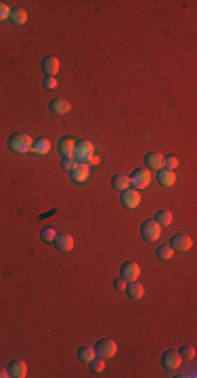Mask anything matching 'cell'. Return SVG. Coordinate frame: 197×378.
<instances>
[{"mask_svg": "<svg viewBox=\"0 0 197 378\" xmlns=\"http://www.w3.org/2000/svg\"><path fill=\"white\" fill-rule=\"evenodd\" d=\"M42 72L46 74V76H53L55 78V74L59 72V59L53 55H48V57H44V61H42Z\"/></svg>", "mask_w": 197, "mask_h": 378, "instance_id": "16", "label": "cell"}, {"mask_svg": "<svg viewBox=\"0 0 197 378\" xmlns=\"http://www.w3.org/2000/svg\"><path fill=\"white\" fill-rule=\"evenodd\" d=\"M57 86H59L57 78H53V76H46V78H44V88H46V91H55Z\"/></svg>", "mask_w": 197, "mask_h": 378, "instance_id": "29", "label": "cell"}, {"mask_svg": "<svg viewBox=\"0 0 197 378\" xmlns=\"http://www.w3.org/2000/svg\"><path fill=\"white\" fill-rule=\"evenodd\" d=\"M164 168L176 170V168H179V160H176L174 156H168V158H164Z\"/></svg>", "mask_w": 197, "mask_h": 378, "instance_id": "28", "label": "cell"}, {"mask_svg": "<svg viewBox=\"0 0 197 378\" xmlns=\"http://www.w3.org/2000/svg\"><path fill=\"white\" fill-rule=\"evenodd\" d=\"M6 370H9V376H13V378H25L28 376V365H25V362H21V359H13Z\"/></svg>", "mask_w": 197, "mask_h": 378, "instance_id": "12", "label": "cell"}, {"mask_svg": "<svg viewBox=\"0 0 197 378\" xmlns=\"http://www.w3.org/2000/svg\"><path fill=\"white\" fill-rule=\"evenodd\" d=\"M126 286H128V282H126L124 277H116V282H113V288H116V290H126Z\"/></svg>", "mask_w": 197, "mask_h": 378, "instance_id": "32", "label": "cell"}, {"mask_svg": "<svg viewBox=\"0 0 197 378\" xmlns=\"http://www.w3.org/2000/svg\"><path fill=\"white\" fill-rule=\"evenodd\" d=\"M162 363L166 370H179L182 363V357L179 355V351H166L162 355Z\"/></svg>", "mask_w": 197, "mask_h": 378, "instance_id": "10", "label": "cell"}, {"mask_svg": "<svg viewBox=\"0 0 197 378\" xmlns=\"http://www.w3.org/2000/svg\"><path fill=\"white\" fill-rule=\"evenodd\" d=\"M11 23H15V25H25V21H28V13H25L23 9H11Z\"/></svg>", "mask_w": 197, "mask_h": 378, "instance_id": "22", "label": "cell"}, {"mask_svg": "<svg viewBox=\"0 0 197 378\" xmlns=\"http://www.w3.org/2000/svg\"><path fill=\"white\" fill-rule=\"evenodd\" d=\"M155 256L160 258V261H170V258L174 256V250L170 248V246H160V248L155 250Z\"/></svg>", "mask_w": 197, "mask_h": 378, "instance_id": "24", "label": "cell"}, {"mask_svg": "<svg viewBox=\"0 0 197 378\" xmlns=\"http://www.w3.org/2000/svg\"><path fill=\"white\" fill-rule=\"evenodd\" d=\"M55 236H57V231L53 229V227H44L42 233H40V237L44 239V242H53Z\"/></svg>", "mask_w": 197, "mask_h": 378, "instance_id": "26", "label": "cell"}, {"mask_svg": "<svg viewBox=\"0 0 197 378\" xmlns=\"http://www.w3.org/2000/svg\"><path fill=\"white\" fill-rule=\"evenodd\" d=\"M74 145H76V141L72 137H63L61 141H59V145H57V149H59V154L63 156V158H72V154H74Z\"/></svg>", "mask_w": 197, "mask_h": 378, "instance_id": "18", "label": "cell"}, {"mask_svg": "<svg viewBox=\"0 0 197 378\" xmlns=\"http://www.w3.org/2000/svg\"><path fill=\"white\" fill-rule=\"evenodd\" d=\"M53 244H55V248L57 250H61V252H69L74 248V237L69 236V233H57L55 239H53Z\"/></svg>", "mask_w": 197, "mask_h": 378, "instance_id": "11", "label": "cell"}, {"mask_svg": "<svg viewBox=\"0 0 197 378\" xmlns=\"http://www.w3.org/2000/svg\"><path fill=\"white\" fill-rule=\"evenodd\" d=\"M145 166H147V170H155V173H157L160 168H164V156L151 151V154L145 156Z\"/></svg>", "mask_w": 197, "mask_h": 378, "instance_id": "14", "label": "cell"}, {"mask_svg": "<svg viewBox=\"0 0 197 378\" xmlns=\"http://www.w3.org/2000/svg\"><path fill=\"white\" fill-rule=\"evenodd\" d=\"M48 110L53 113H57V116H63V113H67L69 110H72V103L65 101V99H53L48 103Z\"/></svg>", "mask_w": 197, "mask_h": 378, "instance_id": "15", "label": "cell"}, {"mask_svg": "<svg viewBox=\"0 0 197 378\" xmlns=\"http://www.w3.org/2000/svg\"><path fill=\"white\" fill-rule=\"evenodd\" d=\"M124 292L128 294L132 300H138V299H141V296L145 294V288H143V284H141V282L135 280V282H128V286H126Z\"/></svg>", "mask_w": 197, "mask_h": 378, "instance_id": "17", "label": "cell"}, {"mask_svg": "<svg viewBox=\"0 0 197 378\" xmlns=\"http://www.w3.org/2000/svg\"><path fill=\"white\" fill-rule=\"evenodd\" d=\"M160 233H162V227L155 219H147L141 225V236L145 242H155V239H160Z\"/></svg>", "mask_w": 197, "mask_h": 378, "instance_id": "3", "label": "cell"}, {"mask_svg": "<svg viewBox=\"0 0 197 378\" xmlns=\"http://www.w3.org/2000/svg\"><path fill=\"white\" fill-rule=\"evenodd\" d=\"M157 183H160L162 187H172L176 183V173L170 168H160L157 170Z\"/></svg>", "mask_w": 197, "mask_h": 378, "instance_id": "13", "label": "cell"}, {"mask_svg": "<svg viewBox=\"0 0 197 378\" xmlns=\"http://www.w3.org/2000/svg\"><path fill=\"white\" fill-rule=\"evenodd\" d=\"M0 378H9V370H6V368H0Z\"/></svg>", "mask_w": 197, "mask_h": 378, "instance_id": "33", "label": "cell"}, {"mask_svg": "<svg viewBox=\"0 0 197 378\" xmlns=\"http://www.w3.org/2000/svg\"><path fill=\"white\" fill-rule=\"evenodd\" d=\"M69 179L74 183H86L91 179V166L88 164H78L74 170H69Z\"/></svg>", "mask_w": 197, "mask_h": 378, "instance_id": "9", "label": "cell"}, {"mask_svg": "<svg viewBox=\"0 0 197 378\" xmlns=\"http://www.w3.org/2000/svg\"><path fill=\"white\" fill-rule=\"evenodd\" d=\"M88 365H91V370H92V372H97V374H101V372L105 370V359H103V357H94Z\"/></svg>", "mask_w": 197, "mask_h": 378, "instance_id": "25", "label": "cell"}, {"mask_svg": "<svg viewBox=\"0 0 197 378\" xmlns=\"http://www.w3.org/2000/svg\"><path fill=\"white\" fill-rule=\"evenodd\" d=\"M120 200H122V206L132 210V208H138L141 204V191L138 189H124V191H120Z\"/></svg>", "mask_w": 197, "mask_h": 378, "instance_id": "6", "label": "cell"}, {"mask_svg": "<svg viewBox=\"0 0 197 378\" xmlns=\"http://www.w3.org/2000/svg\"><path fill=\"white\" fill-rule=\"evenodd\" d=\"M31 145H34V139L25 132H17V135L9 137V149L15 151V154H30Z\"/></svg>", "mask_w": 197, "mask_h": 378, "instance_id": "2", "label": "cell"}, {"mask_svg": "<svg viewBox=\"0 0 197 378\" xmlns=\"http://www.w3.org/2000/svg\"><path fill=\"white\" fill-rule=\"evenodd\" d=\"M138 275H141L138 263H135V261L122 263V267H120V277H124L126 282H135V280H138Z\"/></svg>", "mask_w": 197, "mask_h": 378, "instance_id": "7", "label": "cell"}, {"mask_svg": "<svg viewBox=\"0 0 197 378\" xmlns=\"http://www.w3.org/2000/svg\"><path fill=\"white\" fill-rule=\"evenodd\" d=\"M31 151H34L36 156H46L50 151V141H48V139H34Z\"/></svg>", "mask_w": 197, "mask_h": 378, "instance_id": "19", "label": "cell"}, {"mask_svg": "<svg viewBox=\"0 0 197 378\" xmlns=\"http://www.w3.org/2000/svg\"><path fill=\"white\" fill-rule=\"evenodd\" d=\"M76 166H78V162H76L74 158H63V168H65L67 173H69V170H74Z\"/></svg>", "mask_w": 197, "mask_h": 378, "instance_id": "31", "label": "cell"}, {"mask_svg": "<svg viewBox=\"0 0 197 378\" xmlns=\"http://www.w3.org/2000/svg\"><path fill=\"white\" fill-rule=\"evenodd\" d=\"M11 15V6L6 2H0V21H6Z\"/></svg>", "mask_w": 197, "mask_h": 378, "instance_id": "30", "label": "cell"}, {"mask_svg": "<svg viewBox=\"0 0 197 378\" xmlns=\"http://www.w3.org/2000/svg\"><path fill=\"white\" fill-rule=\"evenodd\" d=\"M155 220L160 223V227L172 225V212H170V210H160V212L155 214Z\"/></svg>", "mask_w": 197, "mask_h": 378, "instance_id": "23", "label": "cell"}, {"mask_svg": "<svg viewBox=\"0 0 197 378\" xmlns=\"http://www.w3.org/2000/svg\"><path fill=\"white\" fill-rule=\"evenodd\" d=\"M97 357V353H94V346H80L78 349V359L80 362H84V363H91L92 359Z\"/></svg>", "mask_w": 197, "mask_h": 378, "instance_id": "21", "label": "cell"}, {"mask_svg": "<svg viewBox=\"0 0 197 378\" xmlns=\"http://www.w3.org/2000/svg\"><path fill=\"white\" fill-rule=\"evenodd\" d=\"M72 158L78 164H88V166H92V164H99V156H94V145L91 141H86V139H82V141H76Z\"/></svg>", "mask_w": 197, "mask_h": 378, "instance_id": "1", "label": "cell"}, {"mask_svg": "<svg viewBox=\"0 0 197 378\" xmlns=\"http://www.w3.org/2000/svg\"><path fill=\"white\" fill-rule=\"evenodd\" d=\"M111 187L116 189V191H124V189L130 187V179L126 174H116L111 179Z\"/></svg>", "mask_w": 197, "mask_h": 378, "instance_id": "20", "label": "cell"}, {"mask_svg": "<svg viewBox=\"0 0 197 378\" xmlns=\"http://www.w3.org/2000/svg\"><path fill=\"white\" fill-rule=\"evenodd\" d=\"M191 246H193V239L189 236H185V233H179V236H174L172 239H170V248H172L174 252H187Z\"/></svg>", "mask_w": 197, "mask_h": 378, "instance_id": "8", "label": "cell"}, {"mask_svg": "<svg viewBox=\"0 0 197 378\" xmlns=\"http://www.w3.org/2000/svg\"><path fill=\"white\" fill-rule=\"evenodd\" d=\"M179 355L182 357V359H193L195 357V346H182V349L179 351Z\"/></svg>", "mask_w": 197, "mask_h": 378, "instance_id": "27", "label": "cell"}, {"mask_svg": "<svg viewBox=\"0 0 197 378\" xmlns=\"http://www.w3.org/2000/svg\"><path fill=\"white\" fill-rule=\"evenodd\" d=\"M130 185L135 187V189H145L151 183V170H147V168H136L135 173H132L130 176Z\"/></svg>", "mask_w": 197, "mask_h": 378, "instance_id": "5", "label": "cell"}, {"mask_svg": "<svg viewBox=\"0 0 197 378\" xmlns=\"http://www.w3.org/2000/svg\"><path fill=\"white\" fill-rule=\"evenodd\" d=\"M94 353L97 357H103V359H109L118 353V345L113 343L111 338H101L97 345H94Z\"/></svg>", "mask_w": 197, "mask_h": 378, "instance_id": "4", "label": "cell"}]
</instances>
